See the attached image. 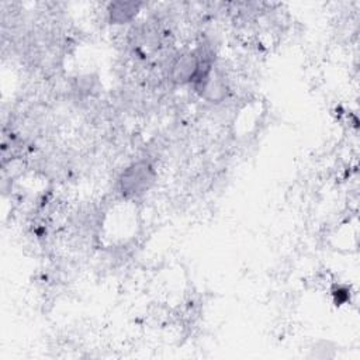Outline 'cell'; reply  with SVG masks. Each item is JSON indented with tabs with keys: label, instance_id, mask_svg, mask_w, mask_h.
I'll use <instances>...</instances> for the list:
<instances>
[{
	"label": "cell",
	"instance_id": "cell-1",
	"mask_svg": "<svg viewBox=\"0 0 360 360\" xmlns=\"http://www.w3.org/2000/svg\"><path fill=\"white\" fill-rule=\"evenodd\" d=\"M155 183V170L148 160L129 165L120 176V190L127 198L143 195Z\"/></svg>",
	"mask_w": 360,
	"mask_h": 360
},
{
	"label": "cell",
	"instance_id": "cell-2",
	"mask_svg": "<svg viewBox=\"0 0 360 360\" xmlns=\"http://www.w3.org/2000/svg\"><path fill=\"white\" fill-rule=\"evenodd\" d=\"M198 53L197 51H187L180 53L170 66V77L177 84L193 83L198 73Z\"/></svg>",
	"mask_w": 360,
	"mask_h": 360
},
{
	"label": "cell",
	"instance_id": "cell-3",
	"mask_svg": "<svg viewBox=\"0 0 360 360\" xmlns=\"http://www.w3.org/2000/svg\"><path fill=\"white\" fill-rule=\"evenodd\" d=\"M194 87L202 98L211 103H221L228 96V84L225 77L214 69L205 79L194 84Z\"/></svg>",
	"mask_w": 360,
	"mask_h": 360
},
{
	"label": "cell",
	"instance_id": "cell-4",
	"mask_svg": "<svg viewBox=\"0 0 360 360\" xmlns=\"http://www.w3.org/2000/svg\"><path fill=\"white\" fill-rule=\"evenodd\" d=\"M141 4L135 1H114L108 6L110 21L114 24L129 22L139 11Z\"/></svg>",
	"mask_w": 360,
	"mask_h": 360
}]
</instances>
